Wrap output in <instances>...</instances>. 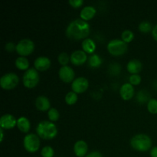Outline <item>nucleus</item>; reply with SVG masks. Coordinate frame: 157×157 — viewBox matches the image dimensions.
I'll return each instance as SVG.
<instances>
[{
	"instance_id": "a878e982",
	"label": "nucleus",
	"mask_w": 157,
	"mask_h": 157,
	"mask_svg": "<svg viewBox=\"0 0 157 157\" xmlns=\"http://www.w3.org/2000/svg\"><path fill=\"white\" fill-rule=\"evenodd\" d=\"M121 38L127 44L130 43L134 39V33L131 30H128V29L124 30L121 34Z\"/></svg>"
},
{
	"instance_id": "6e6552de",
	"label": "nucleus",
	"mask_w": 157,
	"mask_h": 157,
	"mask_svg": "<svg viewBox=\"0 0 157 157\" xmlns=\"http://www.w3.org/2000/svg\"><path fill=\"white\" fill-rule=\"evenodd\" d=\"M35 50V43L29 38L21 39L16 44L17 53L21 57H27L30 55Z\"/></svg>"
},
{
	"instance_id": "9d476101",
	"label": "nucleus",
	"mask_w": 157,
	"mask_h": 157,
	"mask_svg": "<svg viewBox=\"0 0 157 157\" xmlns=\"http://www.w3.org/2000/svg\"><path fill=\"white\" fill-rule=\"evenodd\" d=\"M58 76L64 82L72 83L75 78V71L70 66H62L58 71Z\"/></svg>"
},
{
	"instance_id": "473e14b6",
	"label": "nucleus",
	"mask_w": 157,
	"mask_h": 157,
	"mask_svg": "<svg viewBox=\"0 0 157 157\" xmlns=\"http://www.w3.org/2000/svg\"><path fill=\"white\" fill-rule=\"evenodd\" d=\"M85 157H103L102 154L98 151H92L87 155Z\"/></svg>"
},
{
	"instance_id": "a211bd4d",
	"label": "nucleus",
	"mask_w": 157,
	"mask_h": 157,
	"mask_svg": "<svg viewBox=\"0 0 157 157\" xmlns=\"http://www.w3.org/2000/svg\"><path fill=\"white\" fill-rule=\"evenodd\" d=\"M97 13V10L94 6H84L82 9H81V12H80V17L84 21H89V20L92 19L95 16Z\"/></svg>"
},
{
	"instance_id": "2f4dec72",
	"label": "nucleus",
	"mask_w": 157,
	"mask_h": 157,
	"mask_svg": "<svg viewBox=\"0 0 157 157\" xmlns=\"http://www.w3.org/2000/svg\"><path fill=\"white\" fill-rule=\"evenodd\" d=\"M5 48H6V50L7 51V52H13V51H15V49H16V45H15V44H14L13 42H7L6 44V45H5Z\"/></svg>"
},
{
	"instance_id": "f3484780",
	"label": "nucleus",
	"mask_w": 157,
	"mask_h": 157,
	"mask_svg": "<svg viewBox=\"0 0 157 157\" xmlns=\"http://www.w3.org/2000/svg\"><path fill=\"white\" fill-rule=\"evenodd\" d=\"M143 69V64L140 60L132 59L127 63V70L131 75H138Z\"/></svg>"
},
{
	"instance_id": "9b49d317",
	"label": "nucleus",
	"mask_w": 157,
	"mask_h": 157,
	"mask_svg": "<svg viewBox=\"0 0 157 157\" xmlns=\"http://www.w3.org/2000/svg\"><path fill=\"white\" fill-rule=\"evenodd\" d=\"M15 126H17V120L13 115L6 113L0 118V127L3 130H11Z\"/></svg>"
},
{
	"instance_id": "aec40b11",
	"label": "nucleus",
	"mask_w": 157,
	"mask_h": 157,
	"mask_svg": "<svg viewBox=\"0 0 157 157\" xmlns=\"http://www.w3.org/2000/svg\"><path fill=\"white\" fill-rule=\"evenodd\" d=\"M17 127L18 130L22 133H29L31 129V123L29 120L25 117H20L17 120Z\"/></svg>"
},
{
	"instance_id": "20e7f679",
	"label": "nucleus",
	"mask_w": 157,
	"mask_h": 157,
	"mask_svg": "<svg viewBox=\"0 0 157 157\" xmlns=\"http://www.w3.org/2000/svg\"><path fill=\"white\" fill-rule=\"evenodd\" d=\"M107 51L113 56H121L127 52L128 46L122 39H113L107 45Z\"/></svg>"
},
{
	"instance_id": "412c9836",
	"label": "nucleus",
	"mask_w": 157,
	"mask_h": 157,
	"mask_svg": "<svg viewBox=\"0 0 157 157\" xmlns=\"http://www.w3.org/2000/svg\"><path fill=\"white\" fill-rule=\"evenodd\" d=\"M87 63H88V65L92 68H98L102 64L103 60L98 54H92L88 57Z\"/></svg>"
},
{
	"instance_id": "4468645a",
	"label": "nucleus",
	"mask_w": 157,
	"mask_h": 157,
	"mask_svg": "<svg viewBox=\"0 0 157 157\" xmlns=\"http://www.w3.org/2000/svg\"><path fill=\"white\" fill-rule=\"evenodd\" d=\"M52 64V61L49 58L46 56H40L37 58L34 61V67L37 71H44L49 69Z\"/></svg>"
},
{
	"instance_id": "1a4fd4ad",
	"label": "nucleus",
	"mask_w": 157,
	"mask_h": 157,
	"mask_svg": "<svg viewBox=\"0 0 157 157\" xmlns=\"http://www.w3.org/2000/svg\"><path fill=\"white\" fill-rule=\"evenodd\" d=\"M89 87V81L84 77H79L74 80L71 83L72 91L76 94H82L87 90Z\"/></svg>"
},
{
	"instance_id": "f257e3e1",
	"label": "nucleus",
	"mask_w": 157,
	"mask_h": 157,
	"mask_svg": "<svg viewBox=\"0 0 157 157\" xmlns=\"http://www.w3.org/2000/svg\"><path fill=\"white\" fill-rule=\"evenodd\" d=\"M90 33V26L87 21L77 18L71 21L67 26L65 35L68 38L75 41L86 39Z\"/></svg>"
},
{
	"instance_id": "0eeeda50",
	"label": "nucleus",
	"mask_w": 157,
	"mask_h": 157,
	"mask_svg": "<svg viewBox=\"0 0 157 157\" xmlns=\"http://www.w3.org/2000/svg\"><path fill=\"white\" fill-rule=\"evenodd\" d=\"M19 83V78L13 72L5 74L0 78V86L4 90H12L14 89Z\"/></svg>"
},
{
	"instance_id": "c85d7f7f",
	"label": "nucleus",
	"mask_w": 157,
	"mask_h": 157,
	"mask_svg": "<svg viewBox=\"0 0 157 157\" xmlns=\"http://www.w3.org/2000/svg\"><path fill=\"white\" fill-rule=\"evenodd\" d=\"M41 155L42 157H54L55 150L50 146H45L41 150Z\"/></svg>"
},
{
	"instance_id": "7ed1b4c3",
	"label": "nucleus",
	"mask_w": 157,
	"mask_h": 157,
	"mask_svg": "<svg viewBox=\"0 0 157 157\" xmlns=\"http://www.w3.org/2000/svg\"><path fill=\"white\" fill-rule=\"evenodd\" d=\"M130 146L133 150L139 152H147L152 149V140L148 135L144 133H139L130 140Z\"/></svg>"
},
{
	"instance_id": "6ab92c4d",
	"label": "nucleus",
	"mask_w": 157,
	"mask_h": 157,
	"mask_svg": "<svg viewBox=\"0 0 157 157\" xmlns=\"http://www.w3.org/2000/svg\"><path fill=\"white\" fill-rule=\"evenodd\" d=\"M81 47H82L83 51L89 55L94 54L95 50H96V43L93 39L90 38H87L84 39L81 43Z\"/></svg>"
},
{
	"instance_id": "72a5a7b5",
	"label": "nucleus",
	"mask_w": 157,
	"mask_h": 157,
	"mask_svg": "<svg viewBox=\"0 0 157 157\" xmlns=\"http://www.w3.org/2000/svg\"><path fill=\"white\" fill-rule=\"evenodd\" d=\"M150 156L151 157H157V146L153 147L150 150Z\"/></svg>"
},
{
	"instance_id": "f03ea898",
	"label": "nucleus",
	"mask_w": 157,
	"mask_h": 157,
	"mask_svg": "<svg viewBox=\"0 0 157 157\" xmlns=\"http://www.w3.org/2000/svg\"><path fill=\"white\" fill-rule=\"evenodd\" d=\"M37 135L43 140H52L58 134L56 125L50 121H42L36 127Z\"/></svg>"
},
{
	"instance_id": "f8f14e48",
	"label": "nucleus",
	"mask_w": 157,
	"mask_h": 157,
	"mask_svg": "<svg viewBox=\"0 0 157 157\" xmlns=\"http://www.w3.org/2000/svg\"><path fill=\"white\" fill-rule=\"evenodd\" d=\"M87 54L83 50H77L72 52L71 55V62L76 66L84 64L87 61Z\"/></svg>"
},
{
	"instance_id": "2eb2a0df",
	"label": "nucleus",
	"mask_w": 157,
	"mask_h": 157,
	"mask_svg": "<svg viewBox=\"0 0 157 157\" xmlns=\"http://www.w3.org/2000/svg\"><path fill=\"white\" fill-rule=\"evenodd\" d=\"M88 151V146L85 141L78 140L74 145V153L78 157H85Z\"/></svg>"
},
{
	"instance_id": "cd10ccee",
	"label": "nucleus",
	"mask_w": 157,
	"mask_h": 157,
	"mask_svg": "<svg viewBox=\"0 0 157 157\" xmlns=\"http://www.w3.org/2000/svg\"><path fill=\"white\" fill-rule=\"evenodd\" d=\"M147 110L150 113L156 114L157 113V100L152 98L149 100L147 103Z\"/></svg>"
},
{
	"instance_id": "5701e85b",
	"label": "nucleus",
	"mask_w": 157,
	"mask_h": 157,
	"mask_svg": "<svg viewBox=\"0 0 157 157\" xmlns=\"http://www.w3.org/2000/svg\"><path fill=\"white\" fill-rule=\"evenodd\" d=\"M78 99V94H76L74 91H70L65 95V98H64V101H65L66 104L67 105H74L77 103Z\"/></svg>"
},
{
	"instance_id": "c756f323",
	"label": "nucleus",
	"mask_w": 157,
	"mask_h": 157,
	"mask_svg": "<svg viewBox=\"0 0 157 157\" xmlns=\"http://www.w3.org/2000/svg\"><path fill=\"white\" fill-rule=\"evenodd\" d=\"M142 81V78L140 75H131L129 77V83L133 86L139 85Z\"/></svg>"
},
{
	"instance_id": "c9c22d12",
	"label": "nucleus",
	"mask_w": 157,
	"mask_h": 157,
	"mask_svg": "<svg viewBox=\"0 0 157 157\" xmlns=\"http://www.w3.org/2000/svg\"><path fill=\"white\" fill-rule=\"evenodd\" d=\"M0 133H1V139H0V142H2L3 141V137H4V133H3V129H0Z\"/></svg>"
},
{
	"instance_id": "393cba45",
	"label": "nucleus",
	"mask_w": 157,
	"mask_h": 157,
	"mask_svg": "<svg viewBox=\"0 0 157 157\" xmlns=\"http://www.w3.org/2000/svg\"><path fill=\"white\" fill-rule=\"evenodd\" d=\"M138 29H139L140 32H143V33H148V32H152L153 28L152 27V24L150 21H144L140 23Z\"/></svg>"
},
{
	"instance_id": "bb28decb",
	"label": "nucleus",
	"mask_w": 157,
	"mask_h": 157,
	"mask_svg": "<svg viewBox=\"0 0 157 157\" xmlns=\"http://www.w3.org/2000/svg\"><path fill=\"white\" fill-rule=\"evenodd\" d=\"M48 117L49 121L52 122H56L60 117V113L56 108H52L48 111Z\"/></svg>"
},
{
	"instance_id": "39448f33",
	"label": "nucleus",
	"mask_w": 157,
	"mask_h": 157,
	"mask_svg": "<svg viewBox=\"0 0 157 157\" xmlns=\"http://www.w3.org/2000/svg\"><path fill=\"white\" fill-rule=\"evenodd\" d=\"M39 74L35 67H30L23 75L22 83L27 88L32 89L35 87L39 83Z\"/></svg>"
},
{
	"instance_id": "ddd939ff",
	"label": "nucleus",
	"mask_w": 157,
	"mask_h": 157,
	"mask_svg": "<svg viewBox=\"0 0 157 157\" xmlns=\"http://www.w3.org/2000/svg\"><path fill=\"white\" fill-rule=\"evenodd\" d=\"M120 94L124 101H130L135 94L134 87L130 83H125L120 88Z\"/></svg>"
},
{
	"instance_id": "f704fd0d",
	"label": "nucleus",
	"mask_w": 157,
	"mask_h": 157,
	"mask_svg": "<svg viewBox=\"0 0 157 157\" xmlns=\"http://www.w3.org/2000/svg\"><path fill=\"white\" fill-rule=\"evenodd\" d=\"M152 35H153V38H154V40H156L157 41V25L153 27V30H152Z\"/></svg>"
},
{
	"instance_id": "b1692460",
	"label": "nucleus",
	"mask_w": 157,
	"mask_h": 157,
	"mask_svg": "<svg viewBox=\"0 0 157 157\" xmlns=\"http://www.w3.org/2000/svg\"><path fill=\"white\" fill-rule=\"evenodd\" d=\"M58 61L61 65L67 66L69 61H71V55H69L66 52H61L58 55Z\"/></svg>"
},
{
	"instance_id": "423d86ee",
	"label": "nucleus",
	"mask_w": 157,
	"mask_h": 157,
	"mask_svg": "<svg viewBox=\"0 0 157 157\" xmlns=\"http://www.w3.org/2000/svg\"><path fill=\"white\" fill-rule=\"evenodd\" d=\"M40 137L35 133H28L23 140V147L25 150L30 153H34L40 148Z\"/></svg>"
},
{
	"instance_id": "7c9ffc66",
	"label": "nucleus",
	"mask_w": 157,
	"mask_h": 157,
	"mask_svg": "<svg viewBox=\"0 0 157 157\" xmlns=\"http://www.w3.org/2000/svg\"><path fill=\"white\" fill-rule=\"evenodd\" d=\"M69 4L72 6L73 8L78 9V8L81 7L84 4V1L83 0H69Z\"/></svg>"
},
{
	"instance_id": "4be33fe9",
	"label": "nucleus",
	"mask_w": 157,
	"mask_h": 157,
	"mask_svg": "<svg viewBox=\"0 0 157 157\" xmlns=\"http://www.w3.org/2000/svg\"><path fill=\"white\" fill-rule=\"evenodd\" d=\"M15 65L18 70L21 71H27L29 70L30 67H29V60L26 58V57H21L19 56L18 58H16L15 61Z\"/></svg>"
},
{
	"instance_id": "dca6fc26",
	"label": "nucleus",
	"mask_w": 157,
	"mask_h": 157,
	"mask_svg": "<svg viewBox=\"0 0 157 157\" xmlns=\"http://www.w3.org/2000/svg\"><path fill=\"white\" fill-rule=\"evenodd\" d=\"M35 107L40 111H48L51 109V103L48 98L44 95H40L35 99Z\"/></svg>"
}]
</instances>
